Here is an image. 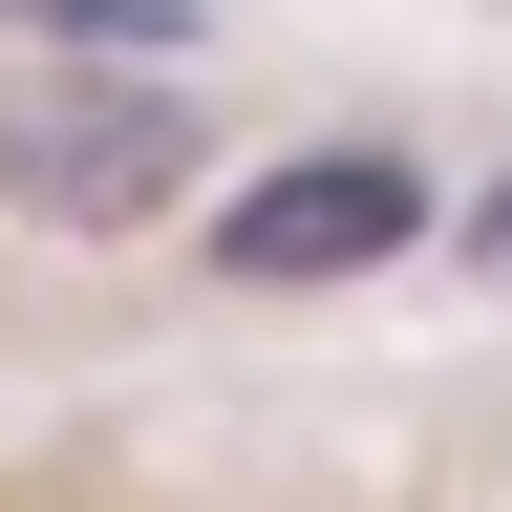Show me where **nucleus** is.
I'll return each mask as SVG.
<instances>
[{
    "label": "nucleus",
    "instance_id": "nucleus-1",
    "mask_svg": "<svg viewBox=\"0 0 512 512\" xmlns=\"http://www.w3.org/2000/svg\"><path fill=\"white\" fill-rule=\"evenodd\" d=\"M384 256H427V150H256L214 192V278L235 299H320V278H384Z\"/></svg>",
    "mask_w": 512,
    "mask_h": 512
},
{
    "label": "nucleus",
    "instance_id": "nucleus-2",
    "mask_svg": "<svg viewBox=\"0 0 512 512\" xmlns=\"http://www.w3.org/2000/svg\"><path fill=\"white\" fill-rule=\"evenodd\" d=\"M192 128L171 86H0V214H43V235H150L192 214Z\"/></svg>",
    "mask_w": 512,
    "mask_h": 512
},
{
    "label": "nucleus",
    "instance_id": "nucleus-3",
    "mask_svg": "<svg viewBox=\"0 0 512 512\" xmlns=\"http://www.w3.org/2000/svg\"><path fill=\"white\" fill-rule=\"evenodd\" d=\"M0 43H128V64H171L192 0H0Z\"/></svg>",
    "mask_w": 512,
    "mask_h": 512
},
{
    "label": "nucleus",
    "instance_id": "nucleus-4",
    "mask_svg": "<svg viewBox=\"0 0 512 512\" xmlns=\"http://www.w3.org/2000/svg\"><path fill=\"white\" fill-rule=\"evenodd\" d=\"M470 278H512V171H491V192H470Z\"/></svg>",
    "mask_w": 512,
    "mask_h": 512
}]
</instances>
